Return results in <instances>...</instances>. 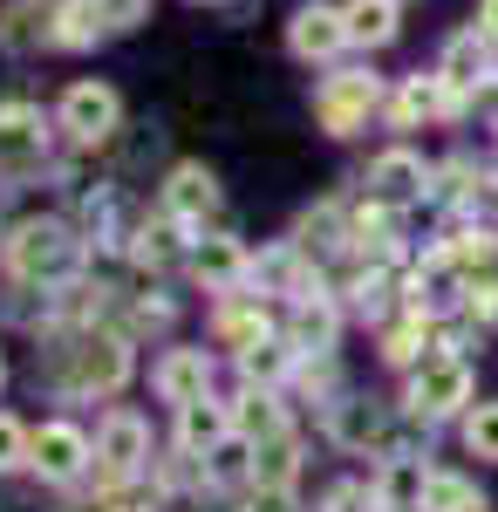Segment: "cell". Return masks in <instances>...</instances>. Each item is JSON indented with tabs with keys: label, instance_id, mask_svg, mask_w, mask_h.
<instances>
[{
	"label": "cell",
	"instance_id": "6da1fadb",
	"mask_svg": "<svg viewBox=\"0 0 498 512\" xmlns=\"http://www.w3.org/2000/svg\"><path fill=\"white\" fill-rule=\"evenodd\" d=\"M7 260H14V274L21 280H69L82 260V239L62 226V219H28L14 246H7Z\"/></svg>",
	"mask_w": 498,
	"mask_h": 512
},
{
	"label": "cell",
	"instance_id": "7a4b0ae2",
	"mask_svg": "<svg viewBox=\"0 0 498 512\" xmlns=\"http://www.w3.org/2000/svg\"><path fill=\"white\" fill-rule=\"evenodd\" d=\"M471 403V362L464 355H423V369L410 376V410L417 417H451Z\"/></svg>",
	"mask_w": 498,
	"mask_h": 512
},
{
	"label": "cell",
	"instance_id": "3957f363",
	"mask_svg": "<svg viewBox=\"0 0 498 512\" xmlns=\"http://www.w3.org/2000/svg\"><path fill=\"white\" fill-rule=\"evenodd\" d=\"M376 76H362V69H342V76L321 82V96H314V117H321V130L328 137H348V130H362L369 123V110H376Z\"/></svg>",
	"mask_w": 498,
	"mask_h": 512
},
{
	"label": "cell",
	"instance_id": "277c9868",
	"mask_svg": "<svg viewBox=\"0 0 498 512\" xmlns=\"http://www.w3.org/2000/svg\"><path fill=\"white\" fill-rule=\"evenodd\" d=\"M48 158V123L35 103H0V178H28Z\"/></svg>",
	"mask_w": 498,
	"mask_h": 512
},
{
	"label": "cell",
	"instance_id": "5b68a950",
	"mask_svg": "<svg viewBox=\"0 0 498 512\" xmlns=\"http://www.w3.org/2000/svg\"><path fill=\"white\" fill-rule=\"evenodd\" d=\"M116 123H123V96L110 82H76L62 96V130L76 144H103V137H116Z\"/></svg>",
	"mask_w": 498,
	"mask_h": 512
},
{
	"label": "cell",
	"instance_id": "8992f818",
	"mask_svg": "<svg viewBox=\"0 0 498 512\" xmlns=\"http://www.w3.org/2000/svg\"><path fill=\"white\" fill-rule=\"evenodd\" d=\"M151 458V431H144V417H130V410H110L103 417V437H96V465H103V485H123V478H137V465Z\"/></svg>",
	"mask_w": 498,
	"mask_h": 512
},
{
	"label": "cell",
	"instance_id": "52a82bcc",
	"mask_svg": "<svg viewBox=\"0 0 498 512\" xmlns=\"http://www.w3.org/2000/svg\"><path fill=\"white\" fill-rule=\"evenodd\" d=\"M28 465L41 478H55V485H69L89 465V437L76 424H41V431H28Z\"/></svg>",
	"mask_w": 498,
	"mask_h": 512
},
{
	"label": "cell",
	"instance_id": "ba28073f",
	"mask_svg": "<svg viewBox=\"0 0 498 512\" xmlns=\"http://www.w3.org/2000/svg\"><path fill=\"white\" fill-rule=\"evenodd\" d=\"M287 48H294L301 62H328V55H342V48H348V14H342V7H301V14L287 21Z\"/></svg>",
	"mask_w": 498,
	"mask_h": 512
},
{
	"label": "cell",
	"instance_id": "9c48e42d",
	"mask_svg": "<svg viewBox=\"0 0 498 512\" xmlns=\"http://www.w3.org/2000/svg\"><path fill=\"white\" fill-rule=\"evenodd\" d=\"M123 383H130V349H123V335H89L76 349V390L116 396Z\"/></svg>",
	"mask_w": 498,
	"mask_h": 512
},
{
	"label": "cell",
	"instance_id": "30bf717a",
	"mask_svg": "<svg viewBox=\"0 0 498 512\" xmlns=\"http://www.w3.org/2000/svg\"><path fill=\"white\" fill-rule=\"evenodd\" d=\"M205 383H212V355H205V349H171L164 362H157V396H164V403H178V410L198 403Z\"/></svg>",
	"mask_w": 498,
	"mask_h": 512
},
{
	"label": "cell",
	"instance_id": "8fae6325",
	"mask_svg": "<svg viewBox=\"0 0 498 512\" xmlns=\"http://www.w3.org/2000/svg\"><path fill=\"white\" fill-rule=\"evenodd\" d=\"M212 205H219V178H212L205 164H178L171 185H164V212H171V219H205Z\"/></svg>",
	"mask_w": 498,
	"mask_h": 512
},
{
	"label": "cell",
	"instance_id": "7c38bea8",
	"mask_svg": "<svg viewBox=\"0 0 498 512\" xmlns=\"http://www.w3.org/2000/svg\"><path fill=\"white\" fill-rule=\"evenodd\" d=\"M423 192V158L417 151H389V158L369 164V198L376 205H403V198Z\"/></svg>",
	"mask_w": 498,
	"mask_h": 512
},
{
	"label": "cell",
	"instance_id": "4fadbf2b",
	"mask_svg": "<svg viewBox=\"0 0 498 512\" xmlns=\"http://www.w3.org/2000/svg\"><path fill=\"white\" fill-rule=\"evenodd\" d=\"M41 41H55V7H41V0H14L7 21H0V48H7V55H35Z\"/></svg>",
	"mask_w": 498,
	"mask_h": 512
},
{
	"label": "cell",
	"instance_id": "5bb4252c",
	"mask_svg": "<svg viewBox=\"0 0 498 512\" xmlns=\"http://www.w3.org/2000/svg\"><path fill=\"white\" fill-rule=\"evenodd\" d=\"M444 110H458V89L444 76H417L396 89V103H389V117L396 123H417V117H444Z\"/></svg>",
	"mask_w": 498,
	"mask_h": 512
},
{
	"label": "cell",
	"instance_id": "9a60e30c",
	"mask_svg": "<svg viewBox=\"0 0 498 512\" xmlns=\"http://www.w3.org/2000/svg\"><path fill=\"white\" fill-rule=\"evenodd\" d=\"M226 437H232V417L219 410V403H205V396H198V403L178 410V444H185V451H219Z\"/></svg>",
	"mask_w": 498,
	"mask_h": 512
},
{
	"label": "cell",
	"instance_id": "2e32d148",
	"mask_svg": "<svg viewBox=\"0 0 498 512\" xmlns=\"http://www.w3.org/2000/svg\"><path fill=\"white\" fill-rule=\"evenodd\" d=\"M417 506L423 512H485V492H478L471 478H458V472H430L417 485Z\"/></svg>",
	"mask_w": 498,
	"mask_h": 512
},
{
	"label": "cell",
	"instance_id": "e0dca14e",
	"mask_svg": "<svg viewBox=\"0 0 498 512\" xmlns=\"http://www.w3.org/2000/svg\"><path fill=\"white\" fill-rule=\"evenodd\" d=\"M192 267L205 287H239L246 280V253L232 246V239H198L192 246Z\"/></svg>",
	"mask_w": 498,
	"mask_h": 512
},
{
	"label": "cell",
	"instance_id": "ac0fdd59",
	"mask_svg": "<svg viewBox=\"0 0 498 512\" xmlns=\"http://www.w3.org/2000/svg\"><path fill=\"white\" fill-rule=\"evenodd\" d=\"M294 472H301V444H294L287 431L267 437V444L253 451V478H260V485H273V492H287V485H294Z\"/></svg>",
	"mask_w": 498,
	"mask_h": 512
},
{
	"label": "cell",
	"instance_id": "d6986e66",
	"mask_svg": "<svg viewBox=\"0 0 498 512\" xmlns=\"http://www.w3.org/2000/svg\"><path fill=\"white\" fill-rule=\"evenodd\" d=\"M348 41H369V48H383L396 41V0H348Z\"/></svg>",
	"mask_w": 498,
	"mask_h": 512
},
{
	"label": "cell",
	"instance_id": "ffe728a7",
	"mask_svg": "<svg viewBox=\"0 0 498 512\" xmlns=\"http://www.w3.org/2000/svg\"><path fill=\"white\" fill-rule=\"evenodd\" d=\"M437 76L451 82V89H471V82L485 76V35H478V28H471V35H451L444 62H437Z\"/></svg>",
	"mask_w": 498,
	"mask_h": 512
},
{
	"label": "cell",
	"instance_id": "44dd1931",
	"mask_svg": "<svg viewBox=\"0 0 498 512\" xmlns=\"http://www.w3.org/2000/svg\"><path fill=\"white\" fill-rule=\"evenodd\" d=\"M96 35H103V21H96L89 0H62L55 7V48H96Z\"/></svg>",
	"mask_w": 498,
	"mask_h": 512
},
{
	"label": "cell",
	"instance_id": "7402d4cb",
	"mask_svg": "<svg viewBox=\"0 0 498 512\" xmlns=\"http://www.w3.org/2000/svg\"><path fill=\"white\" fill-rule=\"evenodd\" d=\"M335 437H342L348 451H362V444H383V417H376L369 403H335Z\"/></svg>",
	"mask_w": 498,
	"mask_h": 512
},
{
	"label": "cell",
	"instance_id": "603a6c76",
	"mask_svg": "<svg viewBox=\"0 0 498 512\" xmlns=\"http://www.w3.org/2000/svg\"><path fill=\"white\" fill-rule=\"evenodd\" d=\"M464 444H471L478 458H492V465H498V403H478V410L464 417Z\"/></svg>",
	"mask_w": 498,
	"mask_h": 512
},
{
	"label": "cell",
	"instance_id": "cb8c5ba5",
	"mask_svg": "<svg viewBox=\"0 0 498 512\" xmlns=\"http://www.w3.org/2000/svg\"><path fill=\"white\" fill-rule=\"evenodd\" d=\"M239 369H246L253 383H273V376L287 369V342H253V349L239 355Z\"/></svg>",
	"mask_w": 498,
	"mask_h": 512
},
{
	"label": "cell",
	"instance_id": "d4e9b609",
	"mask_svg": "<svg viewBox=\"0 0 498 512\" xmlns=\"http://www.w3.org/2000/svg\"><path fill=\"white\" fill-rule=\"evenodd\" d=\"M239 431H246V437H280V403H273V396H246Z\"/></svg>",
	"mask_w": 498,
	"mask_h": 512
},
{
	"label": "cell",
	"instance_id": "484cf974",
	"mask_svg": "<svg viewBox=\"0 0 498 512\" xmlns=\"http://www.w3.org/2000/svg\"><path fill=\"white\" fill-rule=\"evenodd\" d=\"M103 28H144L151 21V0H89Z\"/></svg>",
	"mask_w": 498,
	"mask_h": 512
},
{
	"label": "cell",
	"instance_id": "4316f807",
	"mask_svg": "<svg viewBox=\"0 0 498 512\" xmlns=\"http://www.w3.org/2000/svg\"><path fill=\"white\" fill-rule=\"evenodd\" d=\"M28 465V431L14 417H0V472H21Z\"/></svg>",
	"mask_w": 498,
	"mask_h": 512
},
{
	"label": "cell",
	"instance_id": "83f0119b",
	"mask_svg": "<svg viewBox=\"0 0 498 512\" xmlns=\"http://www.w3.org/2000/svg\"><path fill=\"white\" fill-rule=\"evenodd\" d=\"M171 253H178V246H171V226H157V233H137V260H144V267H164Z\"/></svg>",
	"mask_w": 498,
	"mask_h": 512
},
{
	"label": "cell",
	"instance_id": "f1b7e54d",
	"mask_svg": "<svg viewBox=\"0 0 498 512\" xmlns=\"http://www.w3.org/2000/svg\"><path fill=\"white\" fill-rule=\"evenodd\" d=\"M417 335H423V315L417 321H403V328H389V362H410V355H417Z\"/></svg>",
	"mask_w": 498,
	"mask_h": 512
},
{
	"label": "cell",
	"instance_id": "f546056e",
	"mask_svg": "<svg viewBox=\"0 0 498 512\" xmlns=\"http://www.w3.org/2000/svg\"><path fill=\"white\" fill-rule=\"evenodd\" d=\"M301 342H321V349H328V342H335V315H328V308H307L301 315Z\"/></svg>",
	"mask_w": 498,
	"mask_h": 512
},
{
	"label": "cell",
	"instance_id": "4dcf8cb0",
	"mask_svg": "<svg viewBox=\"0 0 498 512\" xmlns=\"http://www.w3.org/2000/svg\"><path fill=\"white\" fill-rule=\"evenodd\" d=\"M471 110L498 117V76H478V82H471Z\"/></svg>",
	"mask_w": 498,
	"mask_h": 512
},
{
	"label": "cell",
	"instance_id": "1f68e13d",
	"mask_svg": "<svg viewBox=\"0 0 498 512\" xmlns=\"http://www.w3.org/2000/svg\"><path fill=\"white\" fill-rule=\"evenodd\" d=\"M253 512H294V499H287V492H273V485H260V499H253Z\"/></svg>",
	"mask_w": 498,
	"mask_h": 512
},
{
	"label": "cell",
	"instance_id": "d6a6232c",
	"mask_svg": "<svg viewBox=\"0 0 498 512\" xmlns=\"http://www.w3.org/2000/svg\"><path fill=\"white\" fill-rule=\"evenodd\" d=\"M355 506H362V485H342V492L328 499V512H355Z\"/></svg>",
	"mask_w": 498,
	"mask_h": 512
},
{
	"label": "cell",
	"instance_id": "836d02e7",
	"mask_svg": "<svg viewBox=\"0 0 498 512\" xmlns=\"http://www.w3.org/2000/svg\"><path fill=\"white\" fill-rule=\"evenodd\" d=\"M478 21H485V35L498 41V0H485V7H478Z\"/></svg>",
	"mask_w": 498,
	"mask_h": 512
},
{
	"label": "cell",
	"instance_id": "e575fe53",
	"mask_svg": "<svg viewBox=\"0 0 498 512\" xmlns=\"http://www.w3.org/2000/svg\"><path fill=\"white\" fill-rule=\"evenodd\" d=\"M0 383H7V362H0Z\"/></svg>",
	"mask_w": 498,
	"mask_h": 512
}]
</instances>
